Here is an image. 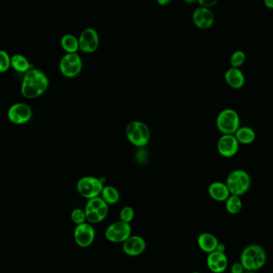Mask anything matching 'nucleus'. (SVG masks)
<instances>
[{"label": "nucleus", "mask_w": 273, "mask_h": 273, "mask_svg": "<svg viewBox=\"0 0 273 273\" xmlns=\"http://www.w3.org/2000/svg\"><path fill=\"white\" fill-rule=\"evenodd\" d=\"M7 117L15 125L27 123L32 117V109L26 103H15L9 108Z\"/></svg>", "instance_id": "10"}, {"label": "nucleus", "mask_w": 273, "mask_h": 273, "mask_svg": "<svg viewBox=\"0 0 273 273\" xmlns=\"http://www.w3.org/2000/svg\"><path fill=\"white\" fill-rule=\"evenodd\" d=\"M266 252L258 245H250L244 248L241 253V263L246 271L256 272L266 263Z\"/></svg>", "instance_id": "2"}, {"label": "nucleus", "mask_w": 273, "mask_h": 273, "mask_svg": "<svg viewBox=\"0 0 273 273\" xmlns=\"http://www.w3.org/2000/svg\"><path fill=\"white\" fill-rule=\"evenodd\" d=\"M200 7L211 9L218 2V0H197Z\"/></svg>", "instance_id": "29"}, {"label": "nucleus", "mask_w": 273, "mask_h": 273, "mask_svg": "<svg viewBox=\"0 0 273 273\" xmlns=\"http://www.w3.org/2000/svg\"><path fill=\"white\" fill-rule=\"evenodd\" d=\"M255 273V272H252V271H247V273Z\"/></svg>", "instance_id": "35"}, {"label": "nucleus", "mask_w": 273, "mask_h": 273, "mask_svg": "<svg viewBox=\"0 0 273 273\" xmlns=\"http://www.w3.org/2000/svg\"><path fill=\"white\" fill-rule=\"evenodd\" d=\"M60 45L66 54L78 53L79 51V39L74 34H64L60 40Z\"/></svg>", "instance_id": "19"}, {"label": "nucleus", "mask_w": 273, "mask_h": 273, "mask_svg": "<svg viewBox=\"0 0 273 273\" xmlns=\"http://www.w3.org/2000/svg\"><path fill=\"white\" fill-rule=\"evenodd\" d=\"M240 143L234 135H223L218 141V153L222 157L230 158L238 153Z\"/></svg>", "instance_id": "11"}, {"label": "nucleus", "mask_w": 273, "mask_h": 273, "mask_svg": "<svg viewBox=\"0 0 273 273\" xmlns=\"http://www.w3.org/2000/svg\"><path fill=\"white\" fill-rule=\"evenodd\" d=\"M244 271H245V269H244L243 265H241V263H235L231 269L232 273H245Z\"/></svg>", "instance_id": "30"}, {"label": "nucleus", "mask_w": 273, "mask_h": 273, "mask_svg": "<svg viewBox=\"0 0 273 273\" xmlns=\"http://www.w3.org/2000/svg\"><path fill=\"white\" fill-rule=\"evenodd\" d=\"M240 116L237 111L233 109H224L220 111L217 120V128L222 135H235L240 128Z\"/></svg>", "instance_id": "5"}, {"label": "nucleus", "mask_w": 273, "mask_h": 273, "mask_svg": "<svg viewBox=\"0 0 273 273\" xmlns=\"http://www.w3.org/2000/svg\"><path fill=\"white\" fill-rule=\"evenodd\" d=\"M11 66L17 72L24 74L32 68V65L30 64L29 60L20 54H15L11 57Z\"/></svg>", "instance_id": "20"}, {"label": "nucleus", "mask_w": 273, "mask_h": 273, "mask_svg": "<svg viewBox=\"0 0 273 273\" xmlns=\"http://www.w3.org/2000/svg\"><path fill=\"white\" fill-rule=\"evenodd\" d=\"M49 86V79L45 73L38 69L31 68L24 74L22 82L21 93L28 99L41 96Z\"/></svg>", "instance_id": "1"}, {"label": "nucleus", "mask_w": 273, "mask_h": 273, "mask_svg": "<svg viewBox=\"0 0 273 273\" xmlns=\"http://www.w3.org/2000/svg\"><path fill=\"white\" fill-rule=\"evenodd\" d=\"M217 251H219V252H224V250H225V246L223 244L218 243V247H217Z\"/></svg>", "instance_id": "33"}, {"label": "nucleus", "mask_w": 273, "mask_h": 273, "mask_svg": "<svg viewBox=\"0 0 273 273\" xmlns=\"http://www.w3.org/2000/svg\"><path fill=\"white\" fill-rule=\"evenodd\" d=\"M264 3L267 8L273 10V0H264Z\"/></svg>", "instance_id": "31"}, {"label": "nucleus", "mask_w": 273, "mask_h": 273, "mask_svg": "<svg viewBox=\"0 0 273 273\" xmlns=\"http://www.w3.org/2000/svg\"><path fill=\"white\" fill-rule=\"evenodd\" d=\"M226 257V255L224 252H219V251H214L210 252L207 257V265H217L220 260Z\"/></svg>", "instance_id": "28"}, {"label": "nucleus", "mask_w": 273, "mask_h": 273, "mask_svg": "<svg viewBox=\"0 0 273 273\" xmlns=\"http://www.w3.org/2000/svg\"><path fill=\"white\" fill-rule=\"evenodd\" d=\"M84 211H85L86 220H87L89 223H91V224H97V223L103 221V220L101 218L99 214H98V212L94 210V209L90 207L89 205H85V210H84Z\"/></svg>", "instance_id": "24"}, {"label": "nucleus", "mask_w": 273, "mask_h": 273, "mask_svg": "<svg viewBox=\"0 0 273 273\" xmlns=\"http://www.w3.org/2000/svg\"><path fill=\"white\" fill-rule=\"evenodd\" d=\"M74 237L78 246L88 247L94 241L95 232L91 224L85 222L83 224H79L75 228Z\"/></svg>", "instance_id": "13"}, {"label": "nucleus", "mask_w": 273, "mask_h": 273, "mask_svg": "<svg viewBox=\"0 0 273 273\" xmlns=\"http://www.w3.org/2000/svg\"><path fill=\"white\" fill-rule=\"evenodd\" d=\"M82 69V60L78 53L66 54L59 62L60 72L65 77L72 79L80 74Z\"/></svg>", "instance_id": "7"}, {"label": "nucleus", "mask_w": 273, "mask_h": 273, "mask_svg": "<svg viewBox=\"0 0 273 273\" xmlns=\"http://www.w3.org/2000/svg\"><path fill=\"white\" fill-rule=\"evenodd\" d=\"M192 19L195 27L201 30H208L213 27L215 21V16L211 9L200 6L193 11Z\"/></svg>", "instance_id": "12"}, {"label": "nucleus", "mask_w": 273, "mask_h": 273, "mask_svg": "<svg viewBox=\"0 0 273 273\" xmlns=\"http://www.w3.org/2000/svg\"><path fill=\"white\" fill-rule=\"evenodd\" d=\"M158 5L160 6H166L169 4L172 0H156Z\"/></svg>", "instance_id": "32"}, {"label": "nucleus", "mask_w": 273, "mask_h": 273, "mask_svg": "<svg viewBox=\"0 0 273 273\" xmlns=\"http://www.w3.org/2000/svg\"><path fill=\"white\" fill-rule=\"evenodd\" d=\"M126 137L136 147H144L150 139V130L146 124L140 121H133L126 126Z\"/></svg>", "instance_id": "4"}, {"label": "nucleus", "mask_w": 273, "mask_h": 273, "mask_svg": "<svg viewBox=\"0 0 273 273\" xmlns=\"http://www.w3.org/2000/svg\"><path fill=\"white\" fill-rule=\"evenodd\" d=\"M225 184L230 194L241 196L250 190L252 180L246 170L237 169L228 174Z\"/></svg>", "instance_id": "3"}, {"label": "nucleus", "mask_w": 273, "mask_h": 273, "mask_svg": "<svg viewBox=\"0 0 273 273\" xmlns=\"http://www.w3.org/2000/svg\"><path fill=\"white\" fill-rule=\"evenodd\" d=\"M246 53L243 51L238 50L233 52L231 55L230 62L231 67H235V68H241V66H243L244 63L246 62Z\"/></svg>", "instance_id": "23"}, {"label": "nucleus", "mask_w": 273, "mask_h": 273, "mask_svg": "<svg viewBox=\"0 0 273 273\" xmlns=\"http://www.w3.org/2000/svg\"><path fill=\"white\" fill-rule=\"evenodd\" d=\"M11 58L7 52L0 50V73H5L11 67Z\"/></svg>", "instance_id": "25"}, {"label": "nucleus", "mask_w": 273, "mask_h": 273, "mask_svg": "<svg viewBox=\"0 0 273 273\" xmlns=\"http://www.w3.org/2000/svg\"><path fill=\"white\" fill-rule=\"evenodd\" d=\"M78 39L79 51L85 54L94 53L100 44L99 34L94 28H85L82 31Z\"/></svg>", "instance_id": "8"}, {"label": "nucleus", "mask_w": 273, "mask_h": 273, "mask_svg": "<svg viewBox=\"0 0 273 273\" xmlns=\"http://www.w3.org/2000/svg\"><path fill=\"white\" fill-rule=\"evenodd\" d=\"M218 240L214 235L211 233H205L200 235L197 239V244L200 248L204 252H214L217 249L218 247Z\"/></svg>", "instance_id": "17"}, {"label": "nucleus", "mask_w": 273, "mask_h": 273, "mask_svg": "<svg viewBox=\"0 0 273 273\" xmlns=\"http://www.w3.org/2000/svg\"><path fill=\"white\" fill-rule=\"evenodd\" d=\"M184 2L188 3V4H192V3L197 2V0H184Z\"/></svg>", "instance_id": "34"}, {"label": "nucleus", "mask_w": 273, "mask_h": 273, "mask_svg": "<svg viewBox=\"0 0 273 273\" xmlns=\"http://www.w3.org/2000/svg\"><path fill=\"white\" fill-rule=\"evenodd\" d=\"M123 251L129 256H136L141 255L145 249V242L139 236H132L123 242Z\"/></svg>", "instance_id": "14"}, {"label": "nucleus", "mask_w": 273, "mask_h": 273, "mask_svg": "<svg viewBox=\"0 0 273 273\" xmlns=\"http://www.w3.org/2000/svg\"><path fill=\"white\" fill-rule=\"evenodd\" d=\"M120 220L126 223H130L135 218V211L130 206L122 208L120 211Z\"/></svg>", "instance_id": "27"}, {"label": "nucleus", "mask_w": 273, "mask_h": 273, "mask_svg": "<svg viewBox=\"0 0 273 273\" xmlns=\"http://www.w3.org/2000/svg\"><path fill=\"white\" fill-rule=\"evenodd\" d=\"M242 201L241 196L232 195L228 196V199L225 201V207L228 214L236 215L239 214L242 209Z\"/></svg>", "instance_id": "22"}, {"label": "nucleus", "mask_w": 273, "mask_h": 273, "mask_svg": "<svg viewBox=\"0 0 273 273\" xmlns=\"http://www.w3.org/2000/svg\"><path fill=\"white\" fill-rule=\"evenodd\" d=\"M105 236L113 243L124 242L131 236V226L130 223L122 220L114 222L107 228Z\"/></svg>", "instance_id": "9"}, {"label": "nucleus", "mask_w": 273, "mask_h": 273, "mask_svg": "<svg viewBox=\"0 0 273 273\" xmlns=\"http://www.w3.org/2000/svg\"><path fill=\"white\" fill-rule=\"evenodd\" d=\"M235 136L240 144L250 145L256 140V135L255 130L248 126H242L235 133Z\"/></svg>", "instance_id": "18"}, {"label": "nucleus", "mask_w": 273, "mask_h": 273, "mask_svg": "<svg viewBox=\"0 0 273 273\" xmlns=\"http://www.w3.org/2000/svg\"><path fill=\"white\" fill-rule=\"evenodd\" d=\"M227 85L234 90H239L246 84V76L240 68L230 67L224 73Z\"/></svg>", "instance_id": "15"}, {"label": "nucleus", "mask_w": 273, "mask_h": 273, "mask_svg": "<svg viewBox=\"0 0 273 273\" xmlns=\"http://www.w3.org/2000/svg\"><path fill=\"white\" fill-rule=\"evenodd\" d=\"M101 197L104 200L108 205H113L119 201L120 193L118 190L111 186H106L103 187V191L101 192Z\"/></svg>", "instance_id": "21"}, {"label": "nucleus", "mask_w": 273, "mask_h": 273, "mask_svg": "<svg viewBox=\"0 0 273 273\" xmlns=\"http://www.w3.org/2000/svg\"><path fill=\"white\" fill-rule=\"evenodd\" d=\"M71 220L75 224H83L86 220L85 218V211L81 209H75L73 210L71 213Z\"/></svg>", "instance_id": "26"}, {"label": "nucleus", "mask_w": 273, "mask_h": 273, "mask_svg": "<svg viewBox=\"0 0 273 273\" xmlns=\"http://www.w3.org/2000/svg\"><path fill=\"white\" fill-rule=\"evenodd\" d=\"M198 273V272H194V273Z\"/></svg>", "instance_id": "36"}, {"label": "nucleus", "mask_w": 273, "mask_h": 273, "mask_svg": "<svg viewBox=\"0 0 273 273\" xmlns=\"http://www.w3.org/2000/svg\"><path fill=\"white\" fill-rule=\"evenodd\" d=\"M208 192L212 199L219 202L226 201L231 195L226 184L221 182H214L210 184Z\"/></svg>", "instance_id": "16"}, {"label": "nucleus", "mask_w": 273, "mask_h": 273, "mask_svg": "<svg viewBox=\"0 0 273 273\" xmlns=\"http://www.w3.org/2000/svg\"><path fill=\"white\" fill-rule=\"evenodd\" d=\"M257 1H259V0H257Z\"/></svg>", "instance_id": "37"}, {"label": "nucleus", "mask_w": 273, "mask_h": 273, "mask_svg": "<svg viewBox=\"0 0 273 273\" xmlns=\"http://www.w3.org/2000/svg\"><path fill=\"white\" fill-rule=\"evenodd\" d=\"M103 187V182L98 177L92 176L82 177L77 183V190L79 194L88 200L100 196Z\"/></svg>", "instance_id": "6"}]
</instances>
